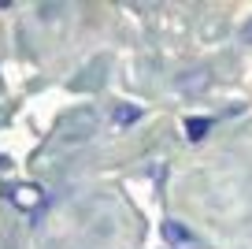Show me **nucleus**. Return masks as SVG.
Returning <instances> with one entry per match:
<instances>
[{
    "label": "nucleus",
    "instance_id": "nucleus-3",
    "mask_svg": "<svg viewBox=\"0 0 252 249\" xmlns=\"http://www.w3.org/2000/svg\"><path fill=\"white\" fill-rule=\"evenodd\" d=\"M137 116H141V108H134V104H123V108H115V123H134Z\"/></svg>",
    "mask_w": 252,
    "mask_h": 249
},
{
    "label": "nucleus",
    "instance_id": "nucleus-2",
    "mask_svg": "<svg viewBox=\"0 0 252 249\" xmlns=\"http://www.w3.org/2000/svg\"><path fill=\"white\" fill-rule=\"evenodd\" d=\"M208 130H212V119H186V134H189L193 141H200Z\"/></svg>",
    "mask_w": 252,
    "mask_h": 249
},
{
    "label": "nucleus",
    "instance_id": "nucleus-1",
    "mask_svg": "<svg viewBox=\"0 0 252 249\" xmlns=\"http://www.w3.org/2000/svg\"><path fill=\"white\" fill-rule=\"evenodd\" d=\"M159 234H163V242L171 249H200V242L189 234V227H182L178 219H167L163 227H159Z\"/></svg>",
    "mask_w": 252,
    "mask_h": 249
}]
</instances>
